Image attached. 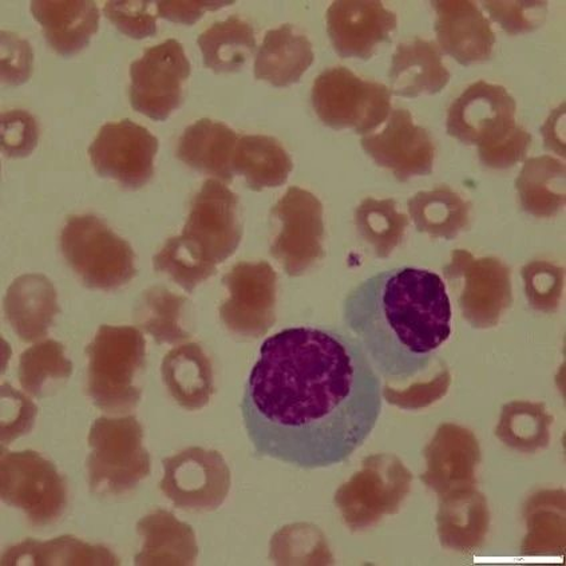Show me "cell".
<instances>
[{
  "label": "cell",
  "mask_w": 566,
  "mask_h": 566,
  "mask_svg": "<svg viewBox=\"0 0 566 566\" xmlns=\"http://www.w3.org/2000/svg\"><path fill=\"white\" fill-rule=\"evenodd\" d=\"M189 75L190 62L180 42L168 40L146 50L130 65L133 109L153 120L168 119L182 104Z\"/></svg>",
  "instance_id": "obj_10"
},
{
  "label": "cell",
  "mask_w": 566,
  "mask_h": 566,
  "mask_svg": "<svg viewBox=\"0 0 566 566\" xmlns=\"http://www.w3.org/2000/svg\"><path fill=\"white\" fill-rule=\"evenodd\" d=\"M4 314L22 342L43 339L60 314L54 284L41 273L19 276L6 294Z\"/></svg>",
  "instance_id": "obj_18"
},
{
  "label": "cell",
  "mask_w": 566,
  "mask_h": 566,
  "mask_svg": "<svg viewBox=\"0 0 566 566\" xmlns=\"http://www.w3.org/2000/svg\"><path fill=\"white\" fill-rule=\"evenodd\" d=\"M276 272L266 262H241L227 273L222 283L228 298L220 316L231 333L258 339L275 323Z\"/></svg>",
  "instance_id": "obj_14"
},
{
  "label": "cell",
  "mask_w": 566,
  "mask_h": 566,
  "mask_svg": "<svg viewBox=\"0 0 566 566\" xmlns=\"http://www.w3.org/2000/svg\"><path fill=\"white\" fill-rule=\"evenodd\" d=\"M61 251L88 289L114 291L136 276L135 251L97 216H70L61 232Z\"/></svg>",
  "instance_id": "obj_6"
},
{
  "label": "cell",
  "mask_w": 566,
  "mask_h": 566,
  "mask_svg": "<svg viewBox=\"0 0 566 566\" xmlns=\"http://www.w3.org/2000/svg\"><path fill=\"white\" fill-rule=\"evenodd\" d=\"M380 375L342 329L290 327L260 348L241 412L256 453L302 469L348 460L381 411Z\"/></svg>",
  "instance_id": "obj_1"
},
{
  "label": "cell",
  "mask_w": 566,
  "mask_h": 566,
  "mask_svg": "<svg viewBox=\"0 0 566 566\" xmlns=\"http://www.w3.org/2000/svg\"><path fill=\"white\" fill-rule=\"evenodd\" d=\"M361 146L379 167L392 171L399 181L432 171L434 142L428 130L416 125L409 111H394L385 129L361 138Z\"/></svg>",
  "instance_id": "obj_15"
},
{
  "label": "cell",
  "mask_w": 566,
  "mask_h": 566,
  "mask_svg": "<svg viewBox=\"0 0 566 566\" xmlns=\"http://www.w3.org/2000/svg\"><path fill=\"white\" fill-rule=\"evenodd\" d=\"M0 497L21 509L34 526L54 524L65 513L67 488L53 462L33 450H2L0 460Z\"/></svg>",
  "instance_id": "obj_8"
},
{
  "label": "cell",
  "mask_w": 566,
  "mask_h": 566,
  "mask_svg": "<svg viewBox=\"0 0 566 566\" xmlns=\"http://www.w3.org/2000/svg\"><path fill=\"white\" fill-rule=\"evenodd\" d=\"M153 269L168 275L187 292H193L197 285L218 273V269L197 260L184 245L180 237L171 238L165 243L163 250L153 258Z\"/></svg>",
  "instance_id": "obj_33"
},
{
  "label": "cell",
  "mask_w": 566,
  "mask_h": 566,
  "mask_svg": "<svg viewBox=\"0 0 566 566\" xmlns=\"http://www.w3.org/2000/svg\"><path fill=\"white\" fill-rule=\"evenodd\" d=\"M137 532L143 537V549L135 558L136 565H192L199 555L192 527L163 509L139 521Z\"/></svg>",
  "instance_id": "obj_24"
},
{
  "label": "cell",
  "mask_w": 566,
  "mask_h": 566,
  "mask_svg": "<svg viewBox=\"0 0 566 566\" xmlns=\"http://www.w3.org/2000/svg\"><path fill=\"white\" fill-rule=\"evenodd\" d=\"M187 304L186 296L164 287H151L139 297L135 321L158 345H177L192 336L182 324V311Z\"/></svg>",
  "instance_id": "obj_30"
},
{
  "label": "cell",
  "mask_w": 566,
  "mask_h": 566,
  "mask_svg": "<svg viewBox=\"0 0 566 566\" xmlns=\"http://www.w3.org/2000/svg\"><path fill=\"white\" fill-rule=\"evenodd\" d=\"M239 137L226 124L208 118L197 120L182 133L177 146L178 160L189 168L229 184L233 181V156Z\"/></svg>",
  "instance_id": "obj_20"
},
{
  "label": "cell",
  "mask_w": 566,
  "mask_h": 566,
  "mask_svg": "<svg viewBox=\"0 0 566 566\" xmlns=\"http://www.w3.org/2000/svg\"><path fill=\"white\" fill-rule=\"evenodd\" d=\"M355 224L360 237L374 248L378 258H387L403 240L409 219L397 211L391 199H366L355 212Z\"/></svg>",
  "instance_id": "obj_31"
},
{
  "label": "cell",
  "mask_w": 566,
  "mask_h": 566,
  "mask_svg": "<svg viewBox=\"0 0 566 566\" xmlns=\"http://www.w3.org/2000/svg\"><path fill=\"white\" fill-rule=\"evenodd\" d=\"M294 169L289 151L276 138L244 136L239 138L233 170L244 176L248 188L263 190L284 186Z\"/></svg>",
  "instance_id": "obj_26"
},
{
  "label": "cell",
  "mask_w": 566,
  "mask_h": 566,
  "mask_svg": "<svg viewBox=\"0 0 566 566\" xmlns=\"http://www.w3.org/2000/svg\"><path fill=\"white\" fill-rule=\"evenodd\" d=\"M34 55L30 43L12 33H2V81L21 85L33 74Z\"/></svg>",
  "instance_id": "obj_37"
},
{
  "label": "cell",
  "mask_w": 566,
  "mask_h": 566,
  "mask_svg": "<svg viewBox=\"0 0 566 566\" xmlns=\"http://www.w3.org/2000/svg\"><path fill=\"white\" fill-rule=\"evenodd\" d=\"M163 465L160 489L175 506L201 513L224 504L231 472L219 451L189 448L164 460Z\"/></svg>",
  "instance_id": "obj_11"
},
{
  "label": "cell",
  "mask_w": 566,
  "mask_h": 566,
  "mask_svg": "<svg viewBox=\"0 0 566 566\" xmlns=\"http://www.w3.org/2000/svg\"><path fill=\"white\" fill-rule=\"evenodd\" d=\"M272 216L280 222L271 254L290 276L302 275L323 256V206L308 190L291 187Z\"/></svg>",
  "instance_id": "obj_12"
},
{
  "label": "cell",
  "mask_w": 566,
  "mask_h": 566,
  "mask_svg": "<svg viewBox=\"0 0 566 566\" xmlns=\"http://www.w3.org/2000/svg\"><path fill=\"white\" fill-rule=\"evenodd\" d=\"M233 2H158V17L168 19L170 22L192 25L208 11H218Z\"/></svg>",
  "instance_id": "obj_39"
},
{
  "label": "cell",
  "mask_w": 566,
  "mask_h": 566,
  "mask_svg": "<svg viewBox=\"0 0 566 566\" xmlns=\"http://www.w3.org/2000/svg\"><path fill=\"white\" fill-rule=\"evenodd\" d=\"M447 284L436 272L396 269L349 292L343 323L386 380L406 381L428 370L451 334Z\"/></svg>",
  "instance_id": "obj_2"
},
{
  "label": "cell",
  "mask_w": 566,
  "mask_h": 566,
  "mask_svg": "<svg viewBox=\"0 0 566 566\" xmlns=\"http://www.w3.org/2000/svg\"><path fill=\"white\" fill-rule=\"evenodd\" d=\"M391 91L399 97L438 94L448 86L450 73L436 43L416 38L398 44L389 73Z\"/></svg>",
  "instance_id": "obj_21"
},
{
  "label": "cell",
  "mask_w": 566,
  "mask_h": 566,
  "mask_svg": "<svg viewBox=\"0 0 566 566\" xmlns=\"http://www.w3.org/2000/svg\"><path fill=\"white\" fill-rule=\"evenodd\" d=\"M407 206L418 231L431 238L453 240L469 226V203L449 187L419 192Z\"/></svg>",
  "instance_id": "obj_27"
},
{
  "label": "cell",
  "mask_w": 566,
  "mask_h": 566,
  "mask_svg": "<svg viewBox=\"0 0 566 566\" xmlns=\"http://www.w3.org/2000/svg\"><path fill=\"white\" fill-rule=\"evenodd\" d=\"M197 43L201 49L203 65L214 73L238 72L256 49L252 25L238 17L212 24Z\"/></svg>",
  "instance_id": "obj_28"
},
{
  "label": "cell",
  "mask_w": 566,
  "mask_h": 566,
  "mask_svg": "<svg viewBox=\"0 0 566 566\" xmlns=\"http://www.w3.org/2000/svg\"><path fill=\"white\" fill-rule=\"evenodd\" d=\"M396 29L397 15L373 0H339L327 11V33L342 59L370 60Z\"/></svg>",
  "instance_id": "obj_16"
},
{
  "label": "cell",
  "mask_w": 566,
  "mask_h": 566,
  "mask_svg": "<svg viewBox=\"0 0 566 566\" xmlns=\"http://www.w3.org/2000/svg\"><path fill=\"white\" fill-rule=\"evenodd\" d=\"M2 406L9 407L11 412L2 419V443L9 444L15 438L28 434L33 428L36 407L23 394L11 389L9 385L2 386Z\"/></svg>",
  "instance_id": "obj_38"
},
{
  "label": "cell",
  "mask_w": 566,
  "mask_h": 566,
  "mask_svg": "<svg viewBox=\"0 0 566 566\" xmlns=\"http://www.w3.org/2000/svg\"><path fill=\"white\" fill-rule=\"evenodd\" d=\"M546 2H483V8L509 35L530 33L545 21Z\"/></svg>",
  "instance_id": "obj_34"
},
{
  "label": "cell",
  "mask_w": 566,
  "mask_h": 566,
  "mask_svg": "<svg viewBox=\"0 0 566 566\" xmlns=\"http://www.w3.org/2000/svg\"><path fill=\"white\" fill-rule=\"evenodd\" d=\"M516 101L505 87L485 81L470 85L448 112L451 137L468 145H479L483 164L506 169L523 161L532 136L516 123Z\"/></svg>",
  "instance_id": "obj_3"
},
{
  "label": "cell",
  "mask_w": 566,
  "mask_h": 566,
  "mask_svg": "<svg viewBox=\"0 0 566 566\" xmlns=\"http://www.w3.org/2000/svg\"><path fill=\"white\" fill-rule=\"evenodd\" d=\"M436 33L444 53L463 66L491 60L495 35L485 15L469 0H438Z\"/></svg>",
  "instance_id": "obj_17"
},
{
  "label": "cell",
  "mask_w": 566,
  "mask_h": 566,
  "mask_svg": "<svg viewBox=\"0 0 566 566\" xmlns=\"http://www.w3.org/2000/svg\"><path fill=\"white\" fill-rule=\"evenodd\" d=\"M516 186L521 206L536 218H551L565 206V167L555 158L526 161Z\"/></svg>",
  "instance_id": "obj_29"
},
{
  "label": "cell",
  "mask_w": 566,
  "mask_h": 566,
  "mask_svg": "<svg viewBox=\"0 0 566 566\" xmlns=\"http://www.w3.org/2000/svg\"><path fill=\"white\" fill-rule=\"evenodd\" d=\"M314 60L308 38L297 34L291 24H284L265 34L254 61V78L276 87L290 86L301 81Z\"/></svg>",
  "instance_id": "obj_23"
},
{
  "label": "cell",
  "mask_w": 566,
  "mask_h": 566,
  "mask_svg": "<svg viewBox=\"0 0 566 566\" xmlns=\"http://www.w3.org/2000/svg\"><path fill=\"white\" fill-rule=\"evenodd\" d=\"M158 139L146 127L123 119L101 127L88 148V157L99 176L137 190L155 175Z\"/></svg>",
  "instance_id": "obj_13"
},
{
  "label": "cell",
  "mask_w": 566,
  "mask_h": 566,
  "mask_svg": "<svg viewBox=\"0 0 566 566\" xmlns=\"http://www.w3.org/2000/svg\"><path fill=\"white\" fill-rule=\"evenodd\" d=\"M314 111L333 129H354L367 135L391 113V92L378 82L366 81L347 67L324 70L314 82Z\"/></svg>",
  "instance_id": "obj_7"
},
{
  "label": "cell",
  "mask_w": 566,
  "mask_h": 566,
  "mask_svg": "<svg viewBox=\"0 0 566 566\" xmlns=\"http://www.w3.org/2000/svg\"><path fill=\"white\" fill-rule=\"evenodd\" d=\"M113 552L102 545H91L72 536L36 542L24 539L3 553L2 565L51 566V565H118Z\"/></svg>",
  "instance_id": "obj_25"
},
{
  "label": "cell",
  "mask_w": 566,
  "mask_h": 566,
  "mask_svg": "<svg viewBox=\"0 0 566 566\" xmlns=\"http://www.w3.org/2000/svg\"><path fill=\"white\" fill-rule=\"evenodd\" d=\"M31 14L50 48L63 56L84 50L98 31L99 10L91 0H34Z\"/></svg>",
  "instance_id": "obj_19"
},
{
  "label": "cell",
  "mask_w": 566,
  "mask_h": 566,
  "mask_svg": "<svg viewBox=\"0 0 566 566\" xmlns=\"http://www.w3.org/2000/svg\"><path fill=\"white\" fill-rule=\"evenodd\" d=\"M243 238L239 197L219 180H207L190 203L180 239L201 263L218 269L233 256Z\"/></svg>",
  "instance_id": "obj_9"
},
{
  "label": "cell",
  "mask_w": 566,
  "mask_h": 566,
  "mask_svg": "<svg viewBox=\"0 0 566 566\" xmlns=\"http://www.w3.org/2000/svg\"><path fill=\"white\" fill-rule=\"evenodd\" d=\"M2 151L10 158L29 157L40 139V127L29 112L10 111L2 116Z\"/></svg>",
  "instance_id": "obj_36"
},
{
  "label": "cell",
  "mask_w": 566,
  "mask_h": 566,
  "mask_svg": "<svg viewBox=\"0 0 566 566\" xmlns=\"http://www.w3.org/2000/svg\"><path fill=\"white\" fill-rule=\"evenodd\" d=\"M150 2L132 0V2H106L104 12L120 33L144 40L157 33V17L150 11Z\"/></svg>",
  "instance_id": "obj_35"
},
{
  "label": "cell",
  "mask_w": 566,
  "mask_h": 566,
  "mask_svg": "<svg viewBox=\"0 0 566 566\" xmlns=\"http://www.w3.org/2000/svg\"><path fill=\"white\" fill-rule=\"evenodd\" d=\"M85 353L86 392L93 403L113 416L135 410L143 394L137 378L146 359L142 331L130 326H101Z\"/></svg>",
  "instance_id": "obj_4"
},
{
  "label": "cell",
  "mask_w": 566,
  "mask_h": 566,
  "mask_svg": "<svg viewBox=\"0 0 566 566\" xmlns=\"http://www.w3.org/2000/svg\"><path fill=\"white\" fill-rule=\"evenodd\" d=\"M164 385L178 405L188 411L201 410L214 394L211 358L197 343L171 349L163 360Z\"/></svg>",
  "instance_id": "obj_22"
},
{
  "label": "cell",
  "mask_w": 566,
  "mask_h": 566,
  "mask_svg": "<svg viewBox=\"0 0 566 566\" xmlns=\"http://www.w3.org/2000/svg\"><path fill=\"white\" fill-rule=\"evenodd\" d=\"M73 364L65 356V347L55 340H43L25 349L19 358L18 379L29 396L41 397L50 380L72 377Z\"/></svg>",
  "instance_id": "obj_32"
},
{
  "label": "cell",
  "mask_w": 566,
  "mask_h": 566,
  "mask_svg": "<svg viewBox=\"0 0 566 566\" xmlns=\"http://www.w3.org/2000/svg\"><path fill=\"white\" fill-rule=\"evenodd\" d=\"M87 482L99 495H124L150 474L144 430L137 418H98L88 431Z\"/></svg>",
  "instance_id": "obj_5"
}]
</instances>
